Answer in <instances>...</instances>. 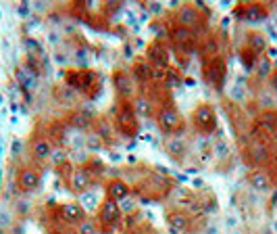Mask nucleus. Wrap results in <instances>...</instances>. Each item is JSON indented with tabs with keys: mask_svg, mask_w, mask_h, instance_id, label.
<instances>
[{
	"mask_svg": "<svg viewBox=\"0 0 277 234\" xmlns=\"http://www.w3.org/2000/svg\"><path fill=\"white\" fill-rule=\"evenodd\" d=\"M0 157H3V147H0Z\"/></svg>",
	"mask_w": 277,
	"mask_h": 234,
	"instance_id": "obj_40",
	"label": "nucleus"
},
{
	"mask_svg": "<svg viewBox=\"0 0 277 234\" xmlns=\"http://www.w3.org/2000/svg\"><path fill=\"white\" fill-rule=\"evenodd\" d=\"M202 23V13H200V5H181L175 11V26L188 28V30H196Z\"/></svg>",
	"mask_w": 277,
	"mask_h": 234,
	"instance_id": "obj_10",
	"label": "nucleus"
},
{
	"mask_svg": "<svg viewBox=\"0 0 277 234\" xmlns=\"http://www.w3.org/2000/svg\"><path fill=\"white\" fill-rule=\"evenodd\" d=\"M171 42L175 44V49H179L181 53L192 55L196 49V34L188 28H181V26H173L171 28Z\"/></svg>",
	"mask_w": 277,
	"mask_h": 234,
	"instance_id": "obj_11",
	"label": "nucleus"
},
{
	"mask_svg": "<svg viewBox=\"0 0 277 234\" xmlns=\"http://www.w3.org/2000/svg\"><path fill=\"white\" fill-rule=\"evenodd\" d=\"M131 107H133V111H135L137 117H150V115L154 113V109H152V99L146 97L144 92H142V95H135V99L131 101Z\"/></svg>",
	"mask_w": 277,
	"mask_h": 234,
	"instance_id": "obj_23",
	"label": "nucleus"
},
{
	"mask_svg": "<svg viewBox=\"0 0 277 234\" xmlns=\"http://www.w3.org/2000/svg\"><path fill=\"white\" fill-rule=\"evenodd\" d=\"M102 201H104V197H100L94 189H90V191H86V193H81V195L77 197V203L84 207V212H86L88 216H90V214H98Z\"/></svg>",
	"mask_w": 277,
	"mask_h": 234,
	"instance_id": "obj_18",
	"label": "nucleus"
},
{
	"mask_svg": "<svg viewBox=\"0 0 277 234\" xmlns=\"http://www.w3.org/2000/svg\"><path fill=\"white\" fill-rule=\"evenodd\" d=\"M204 74H206V78H209V82H211L213 86L221 88V84H223V76H225V63H223L219 57L211 59L209 63H206Z\"/></svg>",
	"mask_w": 277,
	"mask_h": 234,
	"instance_id": "obj_19",
	"label": "nucleus"
},
{
	"mask_svg": "<svg viewBox=\"0 0 277 234\" xmlns=\"http://www.w3.org/2000/svg\"><path fill=\"white\" fill-rule=\"evenodd\" d=\"M211 153H213V157H215V161H227L229 157H232V147H229V143L225 138H217L215 143H213V147H211Z\"/></svg>",
	"mask_w": 277,
	"mask_h": 234,
	"instance_id": "obj_25",
	"label": "nucleus"
},
{
	"mask_svg": "<svg viewBox=\"0 0 277 234\" xmlns=\"http://www.w3.org/2000/svg\"><path fill=\"white\" fill-rule=\"evenodd\" d=\"M248 46H250V53H255V55H259V53H263V51H267V38H265V34H248Z\"/></svg>",
	"mask_w": 277,
	"mask_h": 234,
	"instance_id": "obj_26",
	"label": "nucleus"
},
{
	"mask_svg": "<svg viewBox=\"0 0 277 234\" xmlns=\"http://www.w3.org/2000/svg\"><path fill=\"white\" fill-rule=\"evenodd\" d=\"M219 51H221V44H219V40H217V36H206L204 40H202V53H206L211 59H215L217 55H219Z\"/></svg>",
	"mask_w": 277,
	"mask_h": 234,
	"instance_id": "obj_28",
	"label": "nucleus"
},
{
	"mask_svg": "<svg viewBox=\"0 0 277 234\" xmlns=\"http://www.w3.org/2000/svg\"><path fill=\"white\" fill-rule=\"evenodd\" d=\"M131 76L137 84H146L154 80V67L148 59H135L131 65Z\"/></svg>",
	"mask_w": 277,
	"mask_h": 234,
	"instance_id": "obj_17",
	"label": "nucleus"
},
{
	"mask_svg": "<svg viewBox=\"0 0 277 234\" xmlns=\"http://www.w3.org/2000/svg\"><path fill=\"white\" fill-rule=\"evenodd\" d=\"M69 126H73L75 130H81V132H90L92 126H94V117L86 111H73L69 115Z\"/></svg>",
	"mask_w": 277,
	"mask_h": 234,
	"instance_id": "obj_22",
	"label": "nucleus"
},
{
	"mask_svg": "<svg viewBox=\"0 0 277 234\" xmlns=\"http://www.w3.org/2000/svg\"><path fill=\"white\" fill-rule=\"evenodd\" d=\"M154 120H156V126L158 130L163 132L165 136H173L177 134L181 128H183V117L181 113L177 111V107L173 103H160L156 113H154Z\"/></svg>",
	"mask_w": 277,
	"mask_h": 234,
	"instance_id": "obj_1",
	"label": "nucleus"
},
{
	"mask_svg": "<svg viewBox=\"0 0 277 234\" xmlns=\"http://www.w3.org/2000/svg\"><path fill=\"white\" fill-rule=\"evenodd\" d=\"M190 124L192 128L202 134V136H209L217 130V111L211 103H198L194 109H192V115H190Z\"/></svg>",
	"mask_w": 277,
	"mask_h": 234,
	"instance_id": "obj_2",
	"label": "nucleus"
},
{
	"mask_svg": "<svg viewBox=\"0 0 277 234\" xmlns=\"http://www.w3.org/2000/svg\"><path fill=\"white\" fill-rule=\"evenodd\" d=\"M23 153V143L21 140H13V145H11V155L13 157H19Z\"/></svg>",
	"mask_w": 277,
	"mask_h": 234,
	"instance_id": "obj_36",
	"label": "nucleus"
},
{
	"mask_svg": "<svg viewBox=\"0 0 277 234\" xmlns=\"http://www.w3.org/2000/svg\"><path fill=\"white\" fill-rule=\"evenodd\" d=\"M84 170H86V174L92 178V180H98V178H102L104 174H106V166L100 161V159H96V157H90L88 161H86V166H81Z\"/></svg>",
	"mask_w": 277,
	"mask_h": 234,
	"instance_id": "obj_24",
	"label": "nucleus"
},
{
	"mask_svg": "<svg viewBox=\"0 0 277 234\" xmlns=\"http://www.w3.org/2000/svg\"><path fill=\"white\" fill-rule=\"evenodd\" d=\"M48 40H50L52 44H57V42H59V34H57V32H50V34H48Z\"/></svg>",
	"mask_w": 277,
	"mask_h": 234,
	"instance_id": "obj_37",
	"label": "nucleus"
},
{
	"mask_svg": "<svg viewBox=\"0 0 277 234\" xmlns=\"http://www.w3.org/2000/svg\"><path fill=\"white\" fill-rule=\"evenodd\" d=\"M238 15L248 23H259V21L267 19V9L263 5H257V3L255 5H244L242 9H238Z\"/></svg>",
	"mask_w": 277,
	"mask_h": 234,
	"instance_id": "obj_21",
	"label": "nucleus"
},
{
	"mask_svg": "<svg viewBox=\"0 0 277 234\" xmlns=\"http://www.w3.org/2000/svg\"><path fill=\"white\" fill-rule=\"evenodd\" d=\"M54 151V145L50 143L48 136L44 134H36L30 143V155L36 163H44V161H50V155Z\"/></svg>",
	"mask_w": 277,
	"mask_h": 234,
	"instance_id": "obj_12",
	"label": "nucleus"
},
{
	"mask_svg": "<svg viewBox=\"0 0 277 234\" xmlns=\"http://www.w3.org/2000/svg\"><path fill=\"white\" fill-rule=\"evenodd\" d=\"M135 80L131 76V72H127V69L119 67L113 72V88H115V95H117L119 103H131L135 99Z\"/></svg>",
	"mask_w": 277,
	"mask_h": 234,
	"instance_id": "obj_5",
	"label": "nucleus"
},
{
	"mask_svg": "<svg viewBox=\"0 0 277 234\" xmlns=\"http://www.w3.org/2000/svg\"><path fill=\"white\" fill-rule=\"evenodd\" d=\"M119 209H121L123 216H129V214H133L135 209H137V201H135L133 197H127V199H123V201L119 203Z\"/></svg>",
	"mask_w": 277,
	"mask_h": 234,
	"instance_id": "obj_34",
	"label": "nucleus"
},
{
	"mask_svg": "<svg viewBox=\"0 0 277 234\" xmlns=\"http://www.w3.org/2000/svg\"><path fill=\"white\" fill-rule=\"evenodd\" d=\"M146 59L152 63V67L156 69H169V53H167V46L163 40H154L148 46V53Z\"/></svg>",
	"mask_w": 277,
	"mask_h": 234,
	"instance_id": "obj_14",
	"label": "nucleus"
},
{
	"mask_svg": "<svg viewBox=\"0 0 277 234\" xmlns=\"http://www.w3.org/2000/svg\"><path fill=\"white\" fill-rule=\"evenodd\" d=\"M0 234H5V230H0Z\"/></svg>",
	"mask_w": 277,
	"mask_h": 234,
	"instance_id": "obj_42",
	"label": "nucleus"
},
{
	"mask_svg": "<svg viewBox=\"0 0 277 234\" xmlns=\"http://www.w3.org/2000/svg\"><path fill=\"white\" fill-rule=\"evenodd\" d=\"M257 76L259 78H267L271 76V59L269 57H261L257 63Z\"/></svg>",
	"mask_w": 277,
	"mask_h": 234,
	"instance_id": "obj_33",
	"label": "nucleus"
},
{
	"mask_svg": "<svg viewBox=\"0 0 277 234\" xmlns=\"http://www.w3.org/2000/svg\"><path fill=\"white\" fill-rule=\"evenodd\" d=\"M163 82H165V86H169V88H175L179 82H181V76H177L173 69L169 67L167 72H165V78H163Z\"/></svg>",
	"mask_w": 277,
	"mask_h": 234,
	"instance_id": "obj_35",
	"label": "nucleus"
},
{
	"mask_svg": "<svg viewBox=\"0 0 277 234\" xmlns=\"http://www.w3.org/2000/svg\"><path fill=\"white\" fill-rule=\"evenodd\" d=\"M117 132L125 138H135L137 130H140V120L131 107V103H119L117 111H115V120H113Z\"/></svg>",
	"mask_w": 277,
	"mask_h": 234,
	"instance_id": "obj_3",
	"label": "nucleus"
},
{
	"mask_svg": "<svg viewBox=\"0 0 277 234\" xmlns=\"http://www.w3.org/2000/svg\"><path fill=\"white\" fill-rule=\"evenodd\" d=\"M121 220H123V214H121V209H119V203L104 199L102 205H100V209H98V214H96L98 230L102 234H110L115 228L121 224Z\"/></svg>",
	"mask_w": 277,
	"mask_h": 234,
	"instance_id": "obj_4",
	"label": "nucleus"
},
{
	"mask_svg": "<svg viewBox=\"0 0 277 234\" xmlns=\"http://www.w3.org/2000/svg\"><path fill=\"white\" fill-rule=\"evenodd\" d=\"M271 86L277 90V72H273V74H271Z\"/></svg>",
	"mask_w": 277,
	"mask_h": 234,
	"instance_id": "obj_38",
	"label": "nucleus"
},
{
	"mask_svg": "<svg viewBox=\"0 0 277 234\" xmlns=\"http://www.w3.org/2000/svg\"><path fill=\"white\" fill-rule=\"evenodd\" d=\"M129 195H131V186L123 178H110V180L104 182V199L115 201V203H121Z\"/></svg>",
	"mask_w": 277,
	"mask_h": 234,
	"instance_id": "obj_13",
	"label": "nucleus"
},
{
	"mask_svg": "<svg viewBox=\"0 0 277 234\" xmlns=\"http://www.w3.org/2000/svg\"><path fill=\"white\" fill-rule=\"evenodd\" d=\"M232 234H242V232H240V230H234V232H232Z\"/></svg>",
	"mask_w": 277,
	"mask_h": 234,
	"instance_id": "obj_39",
	"label": "nucleus"
},
{
	"mask_svg": "<svg viewBox=\"0 0 277 234\" xmlns=\"http://www.w3.org/2000/svg\"><path fill=\"white\" fill-rule=\"evenodd\" d=\"M0 105H3V97H0Z\"/></svg>",
	"mask_w": 277,
	"mask_h": 234,
	"instance_id": "obj_41",
	"label": "nucleus"
},
{
	"mask_svg": "<svg viewBox=\"0 0 277 234\" xmlns=\"http://www.w3.org/2000/svg\"><path fill=\"white\" fill-rule=\"evenodd\" d=\"M250 157H252V161H255L257 166H261V163H265L269 159V149L265 145H261V143H255L250 147Z\"/></svg>",
	"mask_w": 277,
	"mask_h": 234,
	"instance_id": "obj_29",
	"label": "nucleus"
},
{
	"mask_svg": "<svg viewBox=\"0 0 277 234\" xmlns=\"http://www.w3.org/2000/svg\"><path fill=\"white\" fill-rule=\"evenodd\" d=\"M42 186V174L40 170L32 166H23L17 174V191L21 195H32Z\"/></svg>",
	"mask_w": 277,
	"mask_h": 234,
	"instance_id": "obj_7",
	"label": "nucleus"
},
{
	"mask_svg": "<svg viewBox=\"0 0 277 234\" xmlns=\"http://www.w3.org/2000/svg\"><path fill=\"white\" fill-rule=\"evenodd\" d=\"M167 226L171 234H190L192 232V216L186 212V209H169L165 214Z\"/></svg>",
	"mask_w": 277,
	"mask_h": 234,
	"instance_id": "obj_9",
	"label": "nucleus"
},
{
	"mask_svg": "<svg viewBox=\"0 0 277 234\" xmlns=\"http://www.w3.org/2000/svg\"><path fill=\"white\" fill-rule=\"evenodd\" d=\"M102 149H106V145L102 143V140L94 132H88V136H86V151L88 153H98Z\"/></svg>",
	"mask_w": 277,
	"mask_h": 234,
	"instance_id": "obj_31",
	"label": "nucleus"
},
{
	"mask_svg": "<svg viewBox=\"0 0 277 234\" xmlns=\"http://www.w3.org/2000/svg\"><path fill=\"white\" fill-rule=\"evenodd\" d=\"M92 130H94V134L102 140L106 147L115 140V132H117V128H115L113 120H108V117H104V115L94 117V126H92Z\"/></svg>",
	"mask_w": 277,
	"mask_h": 234,
	"instance_id": "obj_16",
	"label": "nucleus"
},
{
	"mask_svg": "<svg viewBox=\"0 0 277 234\" xmlns=\"http://www.w3.org/2000/svg\"><path fill=\"white\" fill-rule=\"evenodd\" d=\"M248 182H250V186H252V189H255L257 193H269L271 186H273L271 176H269L265 170H252V172L248 174Z\"/></svg>",
	"mask_w": 277,
	"mask_h": 234,
	"instance_id": "obj_20",
	"label": "nucleus"
},
{
	"mask_svg": "<svg viewBox=\"0 0 277 234\" xmlns=\"http://www.w3.org/2000/svg\"><path fill=\"white\" fill-rule=\"evenodd\" d=\"M163 149L167 153V157L175 163H183L190 153V145H188V138L181 136V134H173V136H167L163 140Z\"/></svg>",
	"mask_w": 277,
	"mask_h": 234,
	"instance_id": "obj_8",
	"label": "nucleus"
},
{
	"mask_svg": "<svg viewBox=\"0 0 277 234\" xmlns=\"http://www.w3.org/2000/svg\"><path fill=\"white\" fill-rule=\"evenodd\" d=\"M98 224L94 218H86L77 228H75V234H98Z\"/></svg>",
	"mask_w": 277,
	"mask_h": 234,
	"instance_id": "obj_32",
	"label": "nucleus"
},
{
	"mask_svg": "<svg viewBox=\"0 0 277 234\" xmlns=\"http://www.w3.org/2000/svg\"><path fill=\"white\" fill-rule=\"evenodd\" d=\"M67 184H69V191L75 193V195L79 197L81 193H86V191H90V189H92V184H94V180H92V178L86 174V170H84V168H75V170H73V174L67 178Z\"/></svg>",
	"mask_w": 277,
	"mask_h": 234,
	"instance_id": "obj_15",
	"label": "nucleus"
},
{
	"mask_svg": "<svg viewBox=\"0 0 277 234\" xmlns=\"http://www.w3.org/2000/svg\"><path fill=\"white\" fill-rule=\"evenodd\" d=\"M15 224V212L9 205H0V230H9Z\"/></svg>",
	"mask_w": 277,
	"mask_h": 234,
	"instance_id": "obj_30",
	"label": "nucleus"
},
{
	"mask_svg": "<svg viewBox=\"0 0 277 234\" xmlns=\"http://www.w3.org/2000/svg\"><path fill=\"white\" fill-rule=\"evenodd\" d=\"M69 159H71V153H69V149H65V147H54V151H52V155H50V163H52L54 168L67 166Z\"/></svg>",
	"mask_w": 277,
	"mask_h": 234,
	"instance_id": "obj_27",
	"label": "nucleus"
},
{
	"mask_svg": "<svg viewBox=\"0 0 277 234\" xmlns=\"http://www.w3.org/2000/svg\"><path fill=\"white\" fill-rule=\"evenodd\" d=\"M88 218V214L84 212V207L77 201H65L59 205V222L63 224V228H77L84 220Z\"/></svg>",
	"mask_w": 277,
	"mask_h": 234,
	"instance_id": "obj_6",
	"label": "nucleus"
}]
</instances>
